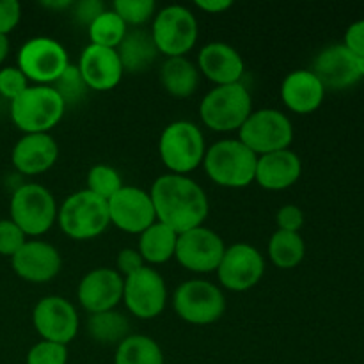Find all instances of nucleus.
Returning <instances> with one entry per match:
<instances>
[{"label":"nucleus","instance_id":"1","mask_svg":"<svg viewBox=\"0 0 364 364\" xmlns=\"http://www.w3.org/2000/svg\"><path fill=\"white\" fill-rule=\"evenodd\" d=\"M153 208L156 220L178 235L203 226L210 212V203L201 185L181 174H164L153 183L151 191Z\"/></svg>","mask_w":364,"mask_h":364},{"label":"nucleus","instance_id":"2","mask_svg":"<svg viewBox=\"0 0 364 364\" xmlns=\"http://www.w3.org/2000/svg\"><path fill=\"white\" fill-rule=\"evenodd\" d=\"M258 156L238 139H224L210 146L203 167L210 180L226 188H244L255 181Z\"/></svg>","mask_w":364,"mask_h":364},{"label":"nucleus","instance_id":"3","mask_svg":"<svg viewBox=\"0 0 364 364\" xmlns=\"http://www.w3.org/2000/svg\"><path fill=\"white\" fill-rule=\"evenodd\" d=\"M66 112L63 98L52 85H28L11 102V119L25 134H50Z\"/></svg>","mask_w":364,"mask_h":364},{"label":"nucleus","instance_id":"4","mask_svg":"<svg viewBox=\"0 0 364 364\" xmlns=\"http://www.w3.org/2000/svg\"><path fill=\"white\" fill-rule=\"evenodd\" d=\"M57 223L66 237L73 240H91L110 226L109 201L87 188L75 192L60 205Z\"/></svg>","mask_w":364,"mask_h":364},{"label":"nucleus","instance_id":"5","mask_svg":"<svg viewBox=\"0 0 364 364\" xmlns=\"http://www.w3.org/2000/svg\"><path fill=\"white\" fill-rule=\"evenodd\" d=\"M206 153L205 135L191 121H174L164 128L159 141V155L171 174L187 176L203 164Z\"/></svg>","mask_w":364,"mask_h":364},{"label":"nucleus","instance_id":"6","mask_svg":"<svg viewBox=\"0 0 364 364\" xmlns=\"http://www.w3.org/2000/svg\"><path fill=\"white\" fill-rule=\"evenodd\" d=\"M252 112V98L244 84L215 85L199 105L203 123L213 132L240 130Z\"/></svg>","mask_w":364,"mask_h":364},{"label":"nucleus","instance_id":"7","mask_svg":"<svg viewBox=\"0 0 364 364\" xmlns=\"http://www.w3.org/2000/svg\"><path fill=\"white\" fill-rule=\"evenodd\" d=\"M11 220L25 237H41L57 220V203L52 192L39 183L20 185L9 205Z\"/></svg>","mask_w":364,"mask_h":364},{"label":"nucleus","instance_id":"8","mask_svg":"<svg viewBox=\"0 0 364 364\" xmlns=\"http://www.w3.org/2000/svg\"><path fill=\"white\" fill-rule=\"evenodd\" d=\"M238 141L256 156L290 149L294 142V124L287 114L277 109L252 110L238 130Z\"/></svg>","mask_w":364,"mask_h":364},{"label":"nucleus","instance_id":"9","mask_svg":"<svg viewBox=\"0 0 364 364\" xmlns=\"http://www.w3.org/2000/svg\"><path fill=\"white\" fill-rule=\"evenodd\" d=\"M174 313L192 326H210L226 313V297L217 284L205 279H191L176 288Z\"/></svg>","mask_w":364,"mask_h":364},{"label":"nucleus","instance_id":"10","mask_svg":"<svg viewBox=\"0 0 364 364\" xmlns=\"http://www.w3.org/2000/svg\"><path fill=\"white\" fill-rule=\"evenodd\" d=\"M198 20L183 6H167L153 18L151 38L162 55L185 57L198 41Z\"/></svg>","mask_w":364,"mask_h":364},{"label":"nucleus","instance_id":"11","mask_svg":"<svg viewBox=\"0 0 364 364\" xmlns=\"http://www.w3.org/2000/svg\"><path fill=\"white\" fill-rule=\"evenodd\" d=\"M70 66L66 48L57 39L38 36L21 45L18 52V68L36 85H52Z\"/></svg>","mask_w":364,"mask_h":364},{"label":"nucleus","instance_id":"12","mask_svg":"<svg viewBox=\"0 0 364 364\" xmlns=\"http://www.w3.org/2000/svg\"><path fill=\"white\" fill-rule=\"evenodd\" d=\"M123 301L128 311L137 318H156L167 304L166 281L156 270L144 265L135 274L124 277Z\"/></svg>","mask_w":364,"mask_h":364},{"label":"nucleus","instance_id":"13","mask_svg":"<svg viewBox=\"0 0 364 364\" xmlns=\"http://www.w3.org/2000/svg\"><path fill=\"white\" fill-rule=\"evenodd\" d=\"M219 283L226 290L247 291L262 281L265 274V258L251 244H233L226 247L217 267Z\"/></svg>","mask_w":364,"mask_h":364},{"label":"nucleus","instance_id":"14","mask_svg":"<svg viewBox=\"0 0 364 364\" xmlns=\"http://www.w3.org/2000/svg\"><path fill=\"white\" fill-rule=\"evenodd\" d=\"M226 245L224 240L210 228L199 226L178 235L174 258L183 269L194 274L215 272L223 259Z\"/></svg>","mask_w":364,"mask_h":364},{"label":"nucleus","instance_id":"15","mask_svg":"<svg viewBox=\"0 0 364 364\" xmlns=\"http://www.w3.org/2000/svg\"><path fill=\"white\" fill-rule=\"evenodd\" d=\"M32 323L43 341L66 345L78 333V313L70 301L59 295L43 297L32 311Z\"/></svg>","mask_w":364,"mask_h":364},{"label":"nucleus","instance_id":"16","mask_svg":"<svg viewBox=\"0 0 364 364\" xmlns=\"http://www.w3.org/2000/svg\"><path fill=\"white\" fill-rule=\"evenodd\" d=\"M110 224L130 235H141L156 223V213L149 192L124 185L109 199Z\"/></svg>","mask_w":364,"mask_h":364},{"label":"nucleus","instance_id":"17","mask_svg":"<svg viewBox=\"0 0 364 364\" xmlns=\"http://www.w3.org/2000/svg\"><path fill=\"white\" fill-rule=\"evenodd\" d=\"M123 288L124 279L117 270L100 267L82 277L77 297L82 308L95 315L116 308L123 301Z\"/></svg>","mask_w":364,"mask_h":364},{"label":"nucleus","instance_id":"18","mask_svg":"<svg viewBox=\"0 0 364 364\" xmlns=\"http://www.w3.org/2000/svg\"><path fill=\"white\" fill-rule=\"evenodd\" d=\"M311 71L322 82L326 91H343L363 78L359 73L358 55H354L343 43L323 48L316 55Z\"/></svg>","mask_w":364,"mask_h":364},{"label":"nucleus","instance_id":"19","mask_svg":"<svg viewBox=\"0 0 364 364\" xmlns=\"http://www.w3.org/2000/svg\"><path fill=\"white\" fill-rule=\"evenodd\" d=\"M14 274L28 283H48L60 272L63 259L52 244L43 240H27L11 258Z\"/></svg>","mask_w":364,"mask_h":364},{"label":"nucleus","instance_id":"20","mask_svg":"<svg viewBox=\"0 0 364 364\" xmlns=\"http://www.w3.org/2000/svg\"><path fill=\"white\" fill-rule=\"evenodd\" d=\"M78 71L91 91L107 92L117 87L124 70L116 50L87 45L78 59Z\"/></svg>","mask_w":364,"mask_h":364},{"label":"nucleus","instance_id":"21","mask_svg":"<svg viewBox=\"0 0 364 364\" xmlns=\"http://www.w3.org/2000/svg\"><path fill=\"white\" fill-rule=\"evenodd\" d=\"M59 156V146L50 134H25L11 151V162L25 176L43 174L53 167Z\"/></svg>","mask_w":364,"mask_h":364},{"label":"nucleus","instance_id":"22","mask_svg":"<svg viewBox=\"0 0 364 364\" xmlns=\"http://www.w3.org/2000/svg\"><path fill=\"white\" fill-rule=\"evenodd\" d=\"M198 70L213 84L228 85L240 82L245 64L237 48L228 43L213 41L199 50Z\"/></svg>","mask_w":364,"mask_h":364},{"label":"nucleus","instance_id":"23","mask_svg":"<svg viewBox=\"0 0 364 364\" xmlns=\"http://www.w3.org/2000/svg\"><path fill=\"white\" fill-rule=\"evenodd\" d=\"M302 174V162L291 149L269 153L258 156L255 181L265 191H287L299 181Z\"/></svg>","mask_w":364,"mask_h":364},{"label":"nucleus","instance_id":"24","mask_svg":"<svg viewBox=\"0 0 364 364\" xmlns=\"http://www.w3.org/2000/svg\"><path fill=\"white\" fill-rule=\"evenodd\" d=\"M326 89L311 70H295L281 84V100L295 114H311L323 103Z\"/></svg>","mask_w":364,"mask_h":364},{"label":"nucleus","instance_id":"25","mask_svg":"<svg viewBox=\"0 0 364 364\" xmlns=\"http://www.w3.org/2000/svg\"><path fill=\"white\" fill-rule=\"evenodd\" d=\"M116 52L127 73H142L160 55L159 48L151 38V32L144 31V28L128 31Z\"/></svg>","mask_w":364,"mask_h":364},{"label":"nucleus","instance_id":"26","mask_svg":"<svg viewBox=\"0 0 364 364\" xmlns=\"http://www.w3.org/2000/svg\"><path fill=\"white\" fill-rule=\"evenodd\" d=\"M159 77L162 87L174 98H188L199 87V70L187 57H167Z\"/></svg>","mask_w":364,"mask_h":364},{"label":"nucleus","instance_id":"27","mask_svg":"<svg viewBox=\"0 0 364 364\" xmlns=\"http://www.w3.org/2000/svg\"><path fill=\"white\" fill-rule=\"evenodd\" d=\"M178 233L162 223H153L148 230L139 235V255L151 265H162L174 258Z\"/></svg>","mask_w":364,"mask_h":364},{"label":"nucleus","instance_id":"28","mask_svg":"<svg viewBox=\"0 0 364 364\" xmlns=\"http://www.w3.org/2000/svg\"><path fill=\"white\" fill-rule=\"evenodd\" d=\"M87 333L92 340L102 345H119L130 336V322L116 309L95 313L87 320Z\"/></svg>","mask_w":364,"mask_h":364},{"label":"nucleus","instance_id":"29","mask_svg":"<svg viewBox=\"0 0 364 364\" xmlns=\"http://www.w3.org/2000/svg\"><path fill=\"white\" fill-rule=\"evenodd\" d=\"M114 364H164V352L153 338L130 334L117 345Z\"/></svg>","mask_w":364,"mask_h":364},{"label":"nucleus","instance_id":"30","mask_svg":"<svg viewBox=\"0 0 364 364\" xmlns=\"http://www.w3.org/2000/svg\"><path fill=\"white\" fill-rule=\"evenodd\" d=\"M306 256L304 238L299 233L277 230L270 237L269 258L277 269H295Z\"/></svg>","mask_w":364,"mask_h":364},{"label":"nucleus","instance_id":"31","mask_svg":"<svg viewBox=\"0 0 364 364\" xmlns=\"http://www.w3.org/2000/svg\"><path fill=\"white\" fill-rule=\"evenodd\" d=\"M91 45L116 50L127 36L128 27L112 9H105L87 27Z\"/></svg>","mask_w":364,"mask_h":364},{"label":"nucleus","instance_id":"32","mask_svg":"<svg viewBox=\"0 0 364 364\" xmlns=\"http://www.w3.org/2000/svg\"><path fill=\"white\" fill-rule=\"evenodd\" d=\"M123 180H121V174L117 173V169H114L112 166H107V164H96L89 169L87 173V191L96 194L98 198L109 201L112 196H116L117 192L123 188Z\"/></svg>","mask_w":364,"mask_h":364},{"label":"nucleus","instance_id":"33","mask_svg":"<svg viewBox=\"0 0 364 364\" xmlns=\"http://www.w3.org/2000/svg\"><path fill=\"white\" fill-rule=\"evenodd\" d=\"M52 87L59 92V96L63 98L66 107L82 102L89 91L84 78H82L80 71H78V66H73V64H70V66L64 70V73L53 82Z\"/></svg>","mask_w":364,"mask_h":364},{"label":"nucleus","instance_id":"34","mask_svg":"<svg viewBox=\"0 0 364 364\" xmlns=\"http://www.w3.org/2000/svg\"><path fill=\"white\" fill-rule=\"evenodd\" d=\"M112 11L128 25H144L156 14V4L153 0H116Z\"/></svg>","mask_w":364,"mask_h":364},{"label":"nucleus","instance_id":"35","mask_svg":"<svg viewBox=\"0 0 364 364\" xmlns=\"http://www.w3.org/2000/svg\"><path fill=\"white\" fill-rule=\"evenodd\" d=\"M27 364H68L66 345L52 343V341H39L28 350Z\"/></svg>","mask_w":364,"mask_h":364},{"label":"nucleus","instance_id":"36","mask_svg":"<svg viewBox=\"0 0 364 364\" xmlns=\"http://www.w3.org/2000/svg\"><path fill=\"white\" fill-rule=\"evenodd\" d=\"M28 80L18 66H6L0 70V96L9 102L21 95L28 87Z\"/></svg>","mask_w":364,"mask_h":364},{"label":"nucleus","instance_id":"37","mask_svg":"<svg viewBox=\"0 0 364 364\" xmlns=\"http://www.w3.org/2000/svg\"><path fill=\"white\" fill-rule=\"evenodd\" d=\"M27 242L23 231L11 219L0 220V255L13 258Z\"/></svg>","mask_w":364,"mask_h":364},{"label":"nucleus","instance_id":"38","mask_svg":"<svg viewBox=\"0 0 364 364\" xmlns=\"http://www.w3.org/2000/svg\"><path fill=\"white\" fill-rule=\"evenodd\" d=\"M277 230L290 231V233H299L304 226V212L295 205L281 206L276 213Z\"/></svg>","mask_w":364,"mask_h":364},{"label":"nucleus","instance_id":"39","mask_svg":"<svg viewBox=\"0 0 364 364\" xmlns=\"http://www.w3.org/2000/svg\"><path fill=\"white\" fill-rule=\"evenodd\" d=\"M21 18V6L18 0H0V34L7 36L16 28Z\"/></svg>","mask_w":364,"mask_h":364},{"label":"nucleus","instance_id":"40","mask_svg":"<svg viewBox=\"0 0 364 364\" xmlns=\"http://www.w3.org/2000/svg\"><path fill=\"white\" fill-rule=\"evenodd\" d=\"M116 265V270L124 279V277L132 276V274L137 272L139 269H142V267H144V259L139 255L137 249H121L119 255H117Z\"/></svg>","mask_w":364,"mask_h":364},{"label":"nucleus","instance_id":"41","mask_svg":"<svg viewBox=\"0 0 364 364\" xmlns=\"http://www.w3.org/2000/svg\"><path fill=\"white\" fill-rule=\"evenodd\" d=\"M73 7L75 20L82 25H87V27L105 11V6L100 0H82V2L73 4Z\"/></svg>","mask_w":364,"mask_h":364},{"label":"nucleus","instance_id":"42","mask_svg":"<svg viewBox=\"0 0 364 364\" xmlns=\"http://www.w3.org/2000/svg\"><path fill=\"white\" fill-rule=\"evenodd\" d=\"M343 45L350 50L354 55L364 59V20L354 21L345 32Z\"/></svg>","mask_w":364,"mask_h":364},{"label":"nucleus","instance_id":"43","mask_svg":"<svg viewBox=\"0 0 364 364\" xmlns=\"http://www.w3.org/2000/svg\"><path fill=\"white\" fill-rule=\"evenodd\" d=\"M233 6L231 0H196V7L208 14H219Z\"/></svg>","mask_w":364,"mask_h":364},{"label":"nucleus","instance_id":"44","mask_svg":"<svg viewBox=\"0 0 364 364\" xmlns=\"http://www.w3.org/2000/svg\"><path fill=\"white\" fill-rule=\"evenodd\" d=\"M7 55H9V39L7 36L0 34V64L7 59Z\"/></svg>","mask_w":364,"mask_h":364}]
</instances>
